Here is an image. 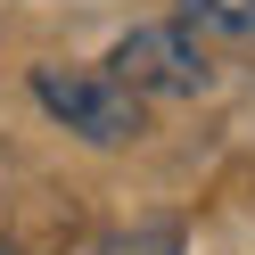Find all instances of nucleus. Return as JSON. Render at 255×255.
<instances>
[{"instance_id":"f257e3e1","label":"nucleus","mask_w":255,"mask_h":255,"mask_svg":"<svg viewBox=\"0 0 255 255\" xmlns=\"http://www.w3.org/2000/svg\"><path fill=\"white\" fill-rule=\"evenodd\" d=\"M33 99L99 148H124L140 132V91H124L107 66H33Z\"/></svg>"},{"instance_id":"f03ea898","label":"nucleus","mask_w":255,"mask_h":255,"mask_svg":"<svg viewBox=\"0 0 255 255\" xmlns=\"http://www.w3.org/2000/svg\"><path fill=\"white\" fill-rule=\"evenodd\" d=\"M107 74H116L124 91L189 99V91H206V50L189 41V25H140V33H124V41H116Z\"/></svg>"},{"instance_id":"7ed1b4c3","label":"nucleus","mask_w":255,"mask_h":255,"mask_svg":"<svg viewBox=\"0 0 255 255\" xmlns=\"http://www.w3.org/2000/svg\"><path fill=\"white\" fill-rule=\"evenodd\" d=\"M181 17L214 25V33H231V41H255V0H181Z\"/></svg>"},{"instance_id":"20e7f679","label":"nucleus","mask_w":255,"mask_h":255,"mask_svg":"<svg viewBox=\"0 0 255 255\" xmlns=\"http://www.w3.org/2000/svg\"><path fill=\"white\" fill-rule=\"evenodd\" d=\"M0 255H8V247H0Z\"/></svg>"}]
</instances>
